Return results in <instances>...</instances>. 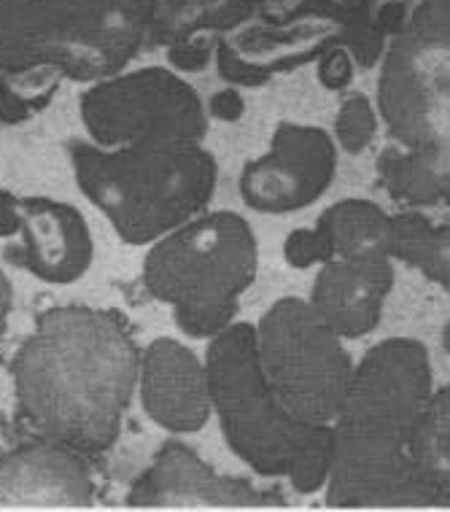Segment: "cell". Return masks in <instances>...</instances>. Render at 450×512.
Segmentation results:
<instances>
[{
    "label": "cell",
    "mask_w": 450,
    "mask_h": 512,
    "mask_svg": "<svg viewBox=\"0 0 450 512\" xmlns=\"http://www.w3.org/2000/svg\"><path fill=\"white\" fill-rule=\"evenodd\" d=\"M138 375L141 351L122 318L87 305L44 310L11 362L19 418L81 456L114 445Z\"/></svg>",
    "instance_id": "cell-1"
},
{
    "label": "cell",
    "mask_w": 450,
    "mask_h": 512,
    "mask_svg": "<svg viewBox=\"0 0 450 512\" xmlns=\"http://www.w3.org/2000/svg\"><path fill=\"white\" fill-rule=\"evenodd\" d=\"M429 397L424 348L391 340L353 372L329 464L332 502H440L442 486L407 456Z\"/></svg>",
    "instance_id": "cell-2"
},
{
    "label": "cell",
    "mask_w": 450,
    "mask_h": 512,
    "mask_svg": "<svg viewBox=\"0 0 450 512\" xmlns=\"http://www.w3.org/2000/svg\"><path fill=\"white\" fill-rule=\"evenodd\" d=\"M76 186L130 246H151L205 213L219 165L200 143L165 141L103 149L71 143Z\"/></svg>",
    "instance_id": "cell-3"
},
{
    "label": "cell",
    "mask_w": 450,
    "mask_h": 512,
    "mask_svg": "<svg viewBox=\"0 0 450 512\" xmlns=\"http://www.w3.org/2000/svg\"><path fill=\"white\" fill-rule=\"evenodd\" d=\"M205 370L221 437L243 464L259 475L289 477L300 491H316L327 480L335 432L283 410L259 370L251 324L235 321L211 337Z\"/></svg>",
    "instance_id": "cell-4"
},
{
    "label": "cell",
    "mask_w": 450,
    "mask_h": 512,
    "mask_svg": "<svg viewBox=\"0 0 450 512\" xmlns=\"http://www.w3.org/2000/svg\"><path fill=\"white\" fill-rule=\"evenodd\" d=\"M256 267L251 224L238 213L213 211L151 243L141 278L146 292L173 310L184 335L211 340L235 324Z\"/></svg>",
    "instance_id": "cell-5"
},
{
    "label": "cell",
    "mask_w": 450,
    "mask_h": 512,
    "mask_svg": "<svg viewBox=\"0 0 450 512\" xmlns=\"http://www.w3.org/2000/svg\"><path fill=\"white\" fill-rule=\"evenodd\" d=\"M256 359L273 397L302 424H327L340 415L351 386V362L340 335L313 305L286 297L254 327Z\"/></svg>",
    "instance_id": "cell-6"
},
{
    "label": "cell",
    "mask_w": 450,
    "mask_h": 512,
    "mask_svg": "<svg viewBox=\"0 0 450 512\" xmlns=\"http://www.w3.org/2000/svg\"><path fill=\"white\" fill-rule=\"evenodd\" d=\"M81 122L89 141L103 149L165 141L200 143L208 133L205 108L195 89L162 68L127 73L87 89L81 98Z\"/></svg>",
    "instance_id": "cell-7"
},
{
    "label": "cell",
    "mask_w": 450,
    "mask_h": 512,
    "mask_svg": "<svg viewBox=\"0 0 450 512\" xmlns=\"http://www.w3.org/2000/svg\"><path fill=\"white\" fill-rule=\"evenodd\" d=\"M335 146L318 127L281 124L267 154L243 165L238 189L243 203L259 213H289L316 203L332 184Z\"/></svg>",
    "instance_id": "cell-8"
},
{
    "label": "cell",
    "mask_w": 450,
    "mask_h": 512,
    "mask_svg": "<svg viewBox=\"0 0 450 512\" xmlns=\"http://www.w3.org/2000/svg\"><path fill=\"white\" fill-rule=\"evenodd\" d=\"M22 230L6 259L38 281L68 286L87 273L95 259V240L84 213L52 197H19Z\"/></svg>",
    "instance_id": "cell-9"
},
{
    "label": "cell",
    "mask_w": 450,
    "mask_h": 512,
    "mask_svg": "<svg viewBox=\"0 0 450 512\" xmlns=\"http://www.w3.org/2000/svg\"><path fill=\"white\" fill-rule=\"evenodd\" d=\"M143 413L170 434L200 432L213 415L211 383L200 356L176 337H157L141 354Z\"/></svg>",
    "instance_id": "cell-10"
},
{
    "label": "cell",
    "mask_w": 450,
    "mask_h": 512,
    "mask_svg": "<svg viewBox=\"0 0 450 512\" xmlns=\"http://www.w3.org/2000/svg\"><path fill=\"white\" fill-rule=\"evenodd\" d=\"M130 507H267V491L219 475L192 448L168 442L127 494Z\"/></svg>",
    "instance_id": "cell-11"
},
{
    "label": "cell",
    "mask_w": 450,
    "mask_h": 512,
    "mask_svg": "<svg viewBox=\"0 0 450 512\" xmlns=\"http://www.w3.org/2000/svg\"><path fill=\"white\" fill-rule=\"evenodd\" d=\"M95 480L79 451L41 440L0 456V507H89Z\"/></svg>",
    "instance_id": "cell-12"
},
{
    "label": "cell",
    "mask_w": 450,
    "mask_h": 512,
    "mask_svg": "<svg viewBox=\"0 0 450 512\" xmlns=\"http://www.w3.org/2000/svg\"><path fill=\"white\" fill-rule=\"evenodd\" d=\"M391 289L386 256L329 259L313 286V310L335 335L362 337L375 329L383 300Z\"/></svg>",
    "instance_id": "cell-13"
},
{
    "label": "cell",
    "mask_w": 450,
    "mask_h": 512,
    "mask_svg": "<svg viewBox=\"0 0 450 512\" xmlns=\"http://www.w3.org/2000/svg\"><path fill=\"white\" fill-rule=\"evenodd\" d=\"M318 224L327 230L337 256L370 259V256L391 254V221L383 216L378 205L345 200L329 208Z\"/></svg>",
    "instance_id": "cell-14"
},
{
    "label": "cell",
    "mask_w": 450,
    "mask_h": 512,
    "mask_svg": "<svg viewBox=\"0 0 450 512\" xmlns=\"http://www.w3.org/2000/svg\"><path fill=\"white\" fill-rule=\"evenodd\" d=\"M391 254L421 267L434 281L450 283V227L432 230L418 216L391 221Z\"/></svg>",
    "instance_id": "cell-15"
},
{
    "label": "cell",
    "mask_w": 450,
    "mask_h": 512,
    "mask_svg": "<svg viewBox=\"0 0 450 512\" xmlns=\"http://www.w3.org/2000/svg\"><path fill=\"white\" fill-rule=\"evenodd\" d=\"M413 459L437 486L450 483V391L424 407L415 429Z\"/></svg>",
    "instance_id": "cell-16"
},
{
    "label": "cell",
    "mask_w": 450,
    "mask_h": 512,
    "mask_svg": "<svg viewBox=\"0 0 450 512\" xmlns=\"http://www.w3.org/2000/svg\"><path fill=\"white\" fill-rule=\"evenodd\" d=\"M283 256L292 267H310L335 259V248L327 230L318 224L316 230H294L283 243Z\"/></svg>",
    "instance_id": "cell-17"
},
{
    "label": "cell",
    "mask_w": 450,
    "mask_h": 512,
    "mask_svg": "<svg viewBox=\"0 0 450 512\" xmlns=\"http://www.w3.org/2000/svg\"><path fill=\"white\" fill-rule=\"evenodd\" d=\"M372 130H375V119H372L370 103L364 98H353L345 103L343 114H340V122H337V135H340V143H343L348 151H362L372 138Z\"/></svg>",
    "instance_id": "cell-18"
},
{
    "label": "cell",
    "mask_w": 450,
    "mask_h": 512,
    "mask_svg": "<svg viewBox=\"0 0 450 512\" xmlns=\"http://www.w3.org/2000/svg\"><path fill=\"white\" fill-rule=\"evenodd\" d=\"M19 230H22L19 195L0 189V238H17Z\"/></svg>",
    "instance_id": "cell-19"
},
{
    "label": "cell",
    "mask_w": 450,
    "mask_h": 512,
    "mask_svg": "<svg viewBox=\"0 0 450 512\" xmlns=\"http://www.w3.org/2000/svg\"><path fill=\"white\" fill-rule=\"evenodd\" d=\"M211 114L216 119H224V122H232V119H238L243 114V100L235 89H224L219 95H213L211 98Z\"/></svg>",
    "instance_id": "cell-20"
},
{
    "label": "cell",
    "mask_w": 450,
    "mask_h": 512,
    "mask_svg": "<svg viewBox=\"0 0 450 512\" xmlns=\"http://www.w3.org/2000/svg\"><path fill=\"white\" fill-rule=\"evenodd\" d=\"M30 111H33V106L27 100H22L19 92H11V89L0 84V122H19Z\"/></svg>",
    "instance_id": "cell-21"
},
{
    "label": "cell",
    "mask_w": 450,
    "mask_h": 512,
    "mask_svg": "<svg viewBox=\"0 0 450 512\" xmlns=\"http://www.w3.org/2000/svg\"><path fill=\"white\" fill-rule=\"evenodd\" d=\"M170 60L178 62V65L186 68V71H197V68H203L205 60H208V49L195 44H181L178 49L170 52Z\"/></svg>",
    "instance_id": "cell-22"
},
{
    "label": "cell",
    "mask_w": 450,
    "mask_h": 512,
    "mask_svg": "<svg viewBox=\"0 0 450 512\" xmlns=\"http://www.w3.org/2000/svg\"><path fill=\"white\" fill-rule=\"evenodd\" d=\"M11 308H14V286H11L6 270L0 267V321L9 316Z\"/></svg>",
    "instance_id": "cell-23"
},
{
    "label": "cell",
    "mask_w": 450,
    "mask_h": 512,
    "mask_svg": "<svg viewBox=\"0 0 450 512\" xmlns=\"http://www.w3.org/2000/svg\"><path fill=\"white\" fill-rule=\"evenodd\" d=\"M445 340H448V348H450V327H448V335H445Z\"/></svg>",
    "instance_id": "cell-24"
}]
</instances>
